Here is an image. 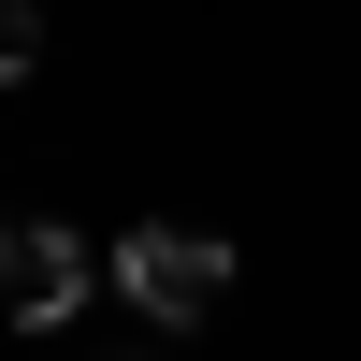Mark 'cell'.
Wrapping results in <instances>:
<instances>
[{"label":"cell","mask_w":361,"mask_h":361,"mask_svg":"<svg viewBox=\"0 0 361 361\" xmlns=\"http://www.w3.org/2000/svg\"><path fill=\"white\" fill-rule=\"evenodd\" d=\"M116 289L145 304V333H188V318H217V304H231V246H217V231L145 217V231H116Z\"/></svg>","instance_id":"6da1fadb"},{"label":"cell","mask_w":361,"mask_h":361,"mask_svg":"<svg viewBox=\"0 0 361 361\" xmlns=\"http://www.w3.org/2000/svg\"><path fill=\"white\" fill-rule=\"evenodd\" d=\"M87 275H102V260H87L73 217H0V318H15V333H58V318L87 304Z\"/></svg>","instance_id":"7a4b0ae2"},{"label":"cell","mask_w":361,"mask_h":361,"mask_svg":"<svg viewBox=\"0 0 361 361\" xmlns=\"http://www.w3.org/2000/svg\"><path fill=\"white\" fill-rule=\"evenodd\" d=\"M29 58H44V15H29V0H0V87H15Z\"/></svg>","instance_id":"3957f363"},{"label":"cell","mask_w":361,"mask_h":361,"mask_svg":"<svg viewBox=\"0 0 361 361\" xmlns=\"http://www.w3.org/2000/svg\"><path fill=\"white\" fill-rule=\"evenodd\" d=\"M116 361H173V347H116Z\"/></svg>","instance_id":"277c9868"}]
</instances>
